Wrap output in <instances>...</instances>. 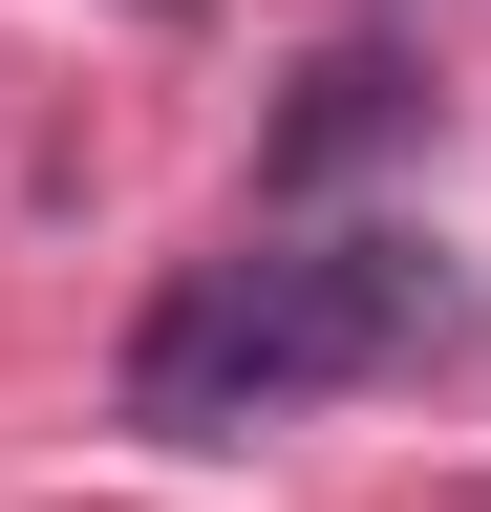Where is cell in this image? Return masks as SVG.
<instances>
[{
  "label": "cell",
  "instance_id": "1",
  "mask_svg": "<svg viewBox=\"0 0 491 512\" xmlns=\"http://www.w3.org/2000/svg\"><path fill=\"white\" fill-rule=\"evenodd\" d=\"M449 342H470V278L427 235H385V214L235 235V256H193V278L129 320V427L150 448H235V427H299V406L406 384V363H449Z\"/></svg>",
  "mask_w": 491,
  "mask_h": 512
},
{
  "label": "cell",
  "instance_id": "2",
  "mask_svg": "<svg viewBox=\"0 0 491 512\" xmlns=\"http://www.w3.org/2000/svg\"><path fill=\"white\" fill-rule=\"evenodd\" d=\"M406 128H427V64H406V43H321L257 171H278V192H321V171H363V150H406Z\"/></svg>",
  "mask_w": 491,
  "mask_h": 512
}]
</instances>
